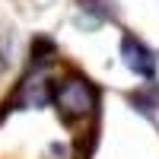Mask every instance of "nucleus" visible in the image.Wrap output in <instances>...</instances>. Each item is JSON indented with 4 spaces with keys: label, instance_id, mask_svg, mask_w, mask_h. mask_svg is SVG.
I'll list each match as a JSON object with an SVG mask.
<instances>
[{
    "label": "nucleus",
    "instance_id": "nucleus-2",
    "mask_svg": "<svg viewBox=\"0 0 159 159\" xmlns=\"http://www.w3.org/2000/svg\"><path fill=\"white\" fill-rule=\"evenodd\" d=\"M121 57L130 70H134L137 76H153L156 73V57H153V51L147 45H140L134 35H124L121 38Z\"/></svg>",
    "mask_w": 159,
    "mask_h": 159
},
{
    "label": "nucleus",
    "instance_id": "nucleus-1",
    "mask_svg": "<svg viewBox=\"0 0 159 159\" xmlns=\"http://www.w3.org/2000/svg\"><path fill=\"white\" fill-rule=\"evenodd\" d=\"M54 105L70 118V121H86L96 115V92L86 80L67 76L54 86Z\"/></svg>",
    "mask_w": 159,
    "mask_h": 159
}]
</instances>
